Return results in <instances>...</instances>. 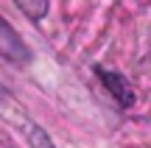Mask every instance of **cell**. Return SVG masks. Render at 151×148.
<instances>
[{
  "mask_svg": "<svg viewBox=\"0 0 151 148\" xmlns=\"http://www.w3.org/2000/svg\"><path fill=\"white\" fill-rule=\"evenodd\" d=\"M0 56H6L14 64H28L31 61V50H28L25 39L9 25L6 17H0Z\"/></svg>",
  "mask_w": 151,
  "mask_h": 148,
  "instance_id": "1",
  "label": "cell"
},
{
  "mask_svg": "<svg viewBox=\"0 0 151 148\" xmlns=\"http://www.w3.org/2000/svg\"><path fill=\"white\" fill-rule=\"evenodd\" d=\"M95 73H98V78L104 81V87L109 89V92L115 95V101H118L120 106H132L134 104V95H132V87H129V81H126L120 73H112V70H104V67H95Z\"/></svg>",
  "mask_w": 151,
  "mask_h": 148,
  "instance_id": "2",
  "label": "cell"
},
{
  "mask_svg": "<svg viewBox=\"0 0 151 148\" xmlns=\"http://www.w3.org/2000/svg\"><path fill=\"white\" fill-rule=\"evenodd\" d=\"M14 3L20 6V9L25 11V17L34 20V22H39L45 14H48V0H14Z\"/></svg>",
  "mask_w": 151,
  "mask_h": 148,
  "instance_id": "3",
  "label": "cell"
}]
</instances>
